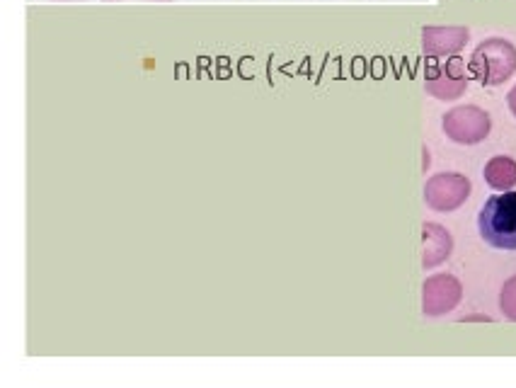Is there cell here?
<instances>
[{
    "label": "cell",
    "instance_id": "cell-7",
    "mask_svg": "<svg viewBox=\"0 0 516 388\" xmlns=\"http://www.w3.org/2000/svg\"><path fill=\"white\" fill-rule=\"evenodd\" d=\"M466 27H427L422 34V47L427 56H454L466 47Z\"/></svg>",
    "mask_w": 516,
    "mask_h": 388
},
{
    "label": "cell",
    "instance_id": "cell-8",
    "mask_svg": "<svg viewBox=\"0 0 516 388\" xmlns=\"http://www.w3.org/2000/svg\"><path fill=\"white\" fill-rule=\"evenodd\" d=\"M424 245H422V265L424 267H437L451 255V236L444 226L437 224H424Z\"/></svg>",
    "mask_w": 516,
    "mask_h": 388
},
{
    "label": "cell",
    "instance_id": "cell-10",
    "mask_svg": "<svg viewBox=\"0 0 516 388\" xmlns=\"http://www.w3.org/2000/svg\"><path fill=\"white\" fill-rule=\"evenodd\" d=\"M500 306H502L504 316H507L509 321L516 323V275L504 282L502 294H500Z\"/></svg>",
    "mask_w": 516,
    "mask_h": 388
},
{
    "label": "cell",
    "instance_id": "cell-4",
    "mask_svg": "<svg viewBox=\"0 0 516 388\" xmlns=\"http://www.w3.org/2000/svg\"><path fill=\"white\" fill-rule=\"evenodd\" d=\"M424 88L437 100H456V97H461L468 88V73L463 61L458 56H451L449 61H437V64L429 66Z\"/></svg>",
    "mask_w": 516,
    "mask_h": 388
},
{
    "label": "cell",
    "instance_id": "cell-3",
    "mask_svg": "<svg viewBox=\"0 0 516 388\" xmlns=\"http://www.w3.org/2000/svg\"><path fill=\"white\" fill-rule=\"evenodd\" d=\"M490 114L475 105H463L444 114V131L451 141L463 146L480 144L490 134Z\"/></svg>",
    "mask_w": 516,
    "mask_h": 388
},
{
    "label": "cell",
    "instance_id": "cell-6",
    "mask_svg": "<svg viewBox=\"0 0 516 388\" xmlns=\"http://www.w3.org/2000/svg\"><path fill=\"white\" fill-rule=\"evenodd\" d=\"M463 287L456 277L434 275L422 287V311L424 316H444L461 304Z\"/></svg>",
    "mask_w": 516,
    "mask_h": 388
},
{
    "label": "cell",
    "instance_id": "cell-11",
    "mask_svg": "<svg viewBox=\"0 0 516 388\" xmlns=\"http://www.w3.org/2000/svg\"><path fill=\"white\" fill-rule=\"evenodd\" d=\"M507 105H509V110H512V114L516 117V85L512 90H509V95H507Z\"/></svg>",
    "mask_w": 516,
    "mask_h": 388
},
{
    "label": "cell",
    "instance_id": "cell-5",
    "mask_svg": "<svg viewBox=\"0 0 516 388\" xmlns=\"http://www.w3.org/2000/svg\"><path fill=\"white\" fill-rule=\"evenodd\" d=\"M468 194L470 182L458 173H439L424 185V202L434 211H454L466 202Z\"/></svg>",
    "mask_w": 516,
    "mask_h": 388
},
{
    "label": "cell",
    "instance_id": "cell-9",
    "mask_svg": "<svg viewBox=\"0 0 516 388\" xmlns=\"http://www.w3.org/2000/svg\"><path fill=\"white\" fill-rule=\"evenodd\" d=\"M485 180L492 190L507 192L516 185V163L514 158L497 156L485 165Z\"/></svg>",
    "mask_w": 516,
    "mask_h": 388
},
{
    "label": "cell",
    "instance_id": "cell-2",
    "mask_svg": "<svg viewBox=\"0 0 516 388\" xmlns=\"http://www.w3.org/2000/svg\"><path fill=\"white\" fill-rule=\"evenodd\" d=\"M516 71V47L500 37L485 39L470 56V73L483 85H502Z\"/></svg>",
    "mask_w": 516,
    "mask_h": 388
},
{
    "label": "cell",
    "instance_id": "cell-1",
    "mask_svg": "<svg viewBox=\"0 0 516 388\" xmlns=\"http://www.w3.org/2000/svg\"><path fill=\"white\" fill-rule=\"evenodd\" d=\"M480 236L497 250H516V192L487 199L478 216Z\"/></svg>",
    "mask_w": 516,
    "mask_h": 388
}]
</instances>
